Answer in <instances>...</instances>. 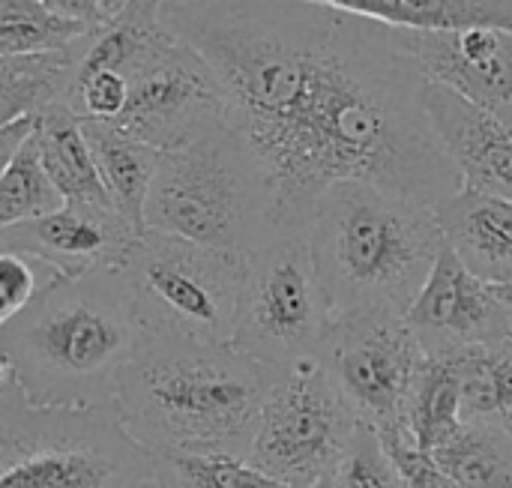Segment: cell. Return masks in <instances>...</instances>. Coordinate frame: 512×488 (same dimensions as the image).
Segmentation results:
<instances>
[{
  "label": "cell",
  "instance_id": "21",
  "mask_svg": "<svg viewBox=\"0 0 512 488\" xmlns=\"http://www.w3.org/2000/svg\"><path fill=\"white\" fill-rule=\"evenodd\" d=\"M390 27L435 30L465 24H498L512 30V0H315Z\"/></svg>",
  "mask_w": 512,
  "mask_h": 488
},
{
  "label": "cell",
  "instance_id": "18",
  "mask_svg": "<svg viewBox=\"0 0 512 488\" xmlns=\"http://www.w3.org/2000/svg\"><path fill=\"white\" fill-rule=\"evenodd\" d=\"M465 429V390L453 357H429L420 363L405 399L402 435L411 447L435 453Z\"/></svg>",
  "mask_w": 512,
  "mask_h": 488
},
{
  "label": "cell",
  "instance_id": "23",
  "mask_svg": "<svg viewBox=\"0 0 512 488\" xmlns=\"http://www.w3.org/2000/svg\"><path fill=\"white\" fill-rule=\"evenodd\" d=\"M465 488H512V429L465 423V429L432 453Z\"/></svg>",
  "mask_w": 512,
  "mask_h": 488
},
{
  "label": "cell",
  "instance_id": "17",
  "mask_svg": "<svg viewBox=\"0 0 512 488\" xmlns=\"http://www.w3.org/2000/svg\"><path fill=\"white\" fill-rule=\"evenodd\" d=\"M102 30V27H99ZM96 30V33H99ZM96 33L60 51L3 54L0 60V123L15 117H42L57 105H69L78 66Z\"/></svg>",
  "mask_w": 512,
  "mask_h": 488
},
{
  "label": "cell",
  "instance_id": "22",
  "mask_svg": "<svg viewBox=\"0 0 512 488\" xmlns=\"http://www.w3.org/2000/svg\"><path fill=\"white\" fill-rule=\"evenodd\" d=\"M453 360L465 390V423L512 429V339L468 348Z\"/></svg>",
  "mask_w": 512,
  "mask_h": 488
},
{
  "label": "cell",
  "instance_id": "6",
  "mask_svg": "<svg viewBox=\"0 0 512 488\" xmlns=\"http://www.w3.org/2000/svg\"><path fill=\"white\" fill-rule=\"evenodd\" d=\"M153 477V453L114 405H33L0 372V488H144Z\"/></svg>",
  "mask_w": 512,
  "mask_h": 488
},
{
  "label": "cell",
  "instance_id": "16",
  "mask_svg": "<svg viewBox=\"0 0 512 488\" xmlns=\"http://www.w3.org/2000/svg\"><path fill=\"white\" fill-rule=\"evenodd\" d=\"M447 246L483 282H512V201L459 189L435 207Z\"/></svg>",
  "mask_w": 512,
  "mask_h": 488
},
{
  "label": "cell",
  "instance_id": "30",
  "mask_svg": "<svg viewBox=\"0 0 512 488\" xmlns=\"http://www.w3.org/2000/svg\"><path fill=\"white\" fill-rule=\"evenodd\" d=\"M39 129V117H15L0 123V165H6Z\"/></svg>",
  "mask_w": 512,
  "mask_h": 488
},
{
  "label": "cell",
  "instance_id": "15",
  "mask_svg": "<svg viewBox=\"0 0 512 488\" xmlns=\"http://www.w3.org/2000/svg\"><path fill=\"white\" fill-rule=\"evenodd\" d=\"M426 108L459 171L462 189L512 201V123L438 84L426 87Z\"/></svg>",
  "mask_w": 512,
  "mask_h": 488
},
{
  "label": "cell",
  "instance_id": "36",
  "mask_svg": "<svg viewBox=\"0 0 512 488\" xmlns=\"http://www.w3.org/2000/svg\"><path fill=\"white\" fill-rule=\"evenodd\" d=\"M144 488H165V486H162V483H159V480L153 477V480H150V483H147V486H144Z\"/></svg>",
  "mask_w": 512,
  "mask_h": 488
},
{
  "label": "cell",
  "instance_id": "5",
  "mask_svg": "<svg viewBox=\"0 0 512 488\" xmlns=\"http://www.w3.org/2000/svg\"><path fill=\"white\" fill-rule=\"evenodd\" d=\"M144 231L252 255L282 231L276 186L243 132L219 117L192 141L162 150Z\"/></svg>",
  "mask_w": 512,
  "mask_h": 488
},
{
  "label": "cell",
  "instance_id": "4",
  "mask_svg": "<svg viewBox=\"0 0 512 488\" xmlns=\"http://www.w3.org/2000/svg\"><path fill=\"white\" fill-rule=\"evenodd\" d=\"M330 321L408 315L444 249L432 207L375 183H336L306 225Z\"/></svg>",
  "mask_w": 512,
  "mask_h": 488
},
{
  "label": "cell",
  "instance_id": "13",
  "mask_svg": "<svg viewBox=\"0 0 512 488\" xmlns=\"http://www.w3.org/2000/svg\"><path fill=\"white\" fill-rule=\"evenodd\" d=\"M405 321L429 357H453L512 339L510 315L495 288L477 279L447 243Z\"/></svg>",
  "mask_w": 512,
  "mask_h": 488
},
{
  "label": "cell",
  "instance_id": "2",
  "mask_svg": "<svg viewBox=\"0 0 512 488\" xmlns=\"http://www.w3.org/2000/svg\"><path fill=\"white\" fill-rule=\"evenodd\" d=\"M279 372L234 342L210 345L147 333L120 378L114 408L150 453L249 459L261 408Z\"/></svg>",
  "mask_w": 512,
  "mask_h": 488
},
{
  "label": "cell",
  "instance_id": "14",
  "mask_svg": "<svg viewBox=\"0 0 512 488\" xmlns=\"http://www.w3.org/2000/svg\"><path fill=\"white\" fill-rule=\"evenodd\" d=\"M138 234L114 207L63 204L48 216L0 228V249L33 255L60 276H81L99 267H120Z\"/></svg>",
  "mask_w": 512,
  "mask_h": 488
},
{
  "label": "cell",
  "instance_id": "19",
  "mask_svg": "<svg viewBox=\"0 0 512 488\" xmlns=\"http://www.w3.org/2000/svg\"><path fill=\"white\" fill-rule=\"evenodd\" d=\"M84 135L93 147L111 204L123 219L132 222L135 231L144 234V210L162 150L126 135L108 120H84Z\"/></svg>",
  "mask_w": 512,
  "mask_h": 488
},
{
  "label": "cell",
  "instance_id": "27",
  "mask_svg": "<svg viewBox=\"0 0 512 488\" xmlns=\"http://www.w3.org/2000/svg\"><path fill=\"white\" fill-rule=\"evenodd\" d=\"M336 488H408L378 429L360 423L351 435L336 471Z\"/></svg>",
  "mask_w": 512,
  "mask_h": 488
},
{
  "label": "cell",
  "instance_id": "25",
  "mask_svg": "<svg viewBox=\"0 0 512 488\" xmlns=\"http://www.w3.org/2000/svg\"><path fill=\"white\" fill-rule=\"evenodd\" d=\"M153 465L165 488H291L228 453H153Z\"/></svg>",
  "mask_w": 512,
  "mask_h": 488
},
{
  "label": "cell",
  "instance_id": "34",
  "mask_svg": "<svg viewBox=\"0 0 512 488\" xmlns=\"http://www.w3.org/2000/svg\"><path fill=\"white\" fill-rule=\"evenodd\" d=\"M492 288H495L498 300L504 303V309H507V315H510V324H512V282H504V285H492Z\"/></svg>",
  "mask_w": 512,
  "mask_h": 488
},
{
  "label": "cell",
  "instance_id": "3",
  "mask_svg": "<svg viewBox=\"0 0 512 488\" xmlns=\"http://www.w3.org/2000/svg\"><path fill=\"white\" fill-rule=\"evenodd\" d=\"M147 330L120 267L60 276L0 324L3 369L33 405H114Z\"/></svg>",
  "mask_w": 512,
  "mask_h": 488
},
{
  "label": "cell",
  "instance_id": "33",
  "mask_svg": "<svg viewBox=\"0 0 512 488\" xmlns=\"http://www.w3.org/2000/svg\"><path fill=\"white\" fill-rule=\"evenodd\" d=\"M126 3H129V0H102V18H105V24H108L111 18H117V15L126 9Z\"/></svg>",
  "mask_w": 512,
  "mask_h": 488
},
{
  "label": "cell",
  "instance_id": "24",
  "mask_svg": "<svg viewBox=\"0 0 512 488\" xmlns=\"http://www.w3.org/2000/svg\"><path fill=\"white\" fill-rule=\"evenodd\" d=\"M102 24L69 18L45 0H0V54L60 51L87 39Z\"/></svg>",
  "mask_w": 512,
  "mask_h": 488
},
{
  "label": "cell",
  "instance_id": "31",
  "mask_svg": "<svg viewBox=\"0 0 512 488\" xmlns=\"http://www.w3.org/2000/svg\"><path fill=\"white\" fill-rule=\"evenodd\" d=\"M48 6H54L57 12L87 21V24H105L102 18V0H45Z\"/></svg>",
  "mask_w": 512,
  "mask_h": 488
},
{
  "label": "cell",
  "instance_id": "29",
  "mask_svg": "<svg viewBox=\"0 0 512 488\" xmlns=\"http://www.w3.org/2000/svg\"><path fill=\"white\" fill-rule=\"evenodd\" d=\"M381 438H384L393 462L399 465L408 488H465L432 453L411 447L402 432H387Z\"/></svg>",
  "mask_w": 512,
  "mask_h": 488
},
{
  "label": "cell",
  "instance_id": "1",
  "mask_svg": "<svg viewBox=\"0 0 512 488\" xmlns=\"http://www.w3.org/2000/svg\"><path fill=\"white\" fill-rule=\"evenodd\" d=\"M159 18L213 66L282 228H306L348 180L432 210L462 189L396 27L315 0H168Z\"/></svg>",
  "mask_w": 512,
  "mask_h": 488
},
{
  "label": "cell",
  "instance_id": "35",
  "mask_svg": "<svg viewBox=\"0 0 512 488\" xmlns=\"http://www.w3.org/2000/svg\"><path fill=\"white\" fill-rule=\"evenodd\" d=\"M309 488H336V483H333V477H327V480H321V483H315V486Z\"/></svg>",
  "mask_w": 512,
  "mask_h": 488
},
{
  "label": "cell",
  "instance_id": "10",
  "mask_svg": "<svg viewBox=\"0 0 512 488\" xmlns=\"http://www.w3.org/2000/svg\"><path fill=\"white\" fill-rule=\"evenodd\" d=\"M117 69L129 78V99L111 123L156 150H174L228 117L213 66L162 21L144 30L135 54Z\"/></svg>",
  "mask_w": 512,
  "mask_h": 488
},
{
  "label": "cell",
  "instance_id": "12",
  "mask_svg": "<svg viewBox=\"0 0 512 488\" xmlns=\"http://www.w3.org/2000/svg\"><path fill=\"white\" fill-rule=\"evenodd\" d=\"M396 36L429 84L512 123V30L498 24L396 27Z\"/></svg>",
  "mask_w": 512,
  "mask_h": 488
},
{
  "label": "cell",
  "instance_id": "11",
  "mask_svg": "<svg viewBox=\"0 0 512 488\" xmlns=\"http://www.w3.org/2000/svg\"><path fill=\"white\" fill-rule=\"evenodd\" d=\"M318 354L360 423L381 435L402 432L405 399L426 360L405 315L336 318Z\"/></svg>",
  "mask_w": 512,
  "mask_h": 488
},
{
  "label": "cell",
  "instance_id": "28",
  "mask_svg": "<svg viewBox=\"0 0 512 488\" xmlns=\"http://www.w3.org/2000/svg\"><path fill=\"white\" fill-rule=\"evenodd\" d=\"M60 273L24 252H3L0 249V324L21 315Z\"/></svg>",
  "mask_w": 512,
  "mask_h": 488
},
{
  "label": "cell",
  "instance_id": "32",
  "mask_svg": "<svg viewBox=\"0 0 512 488\" xmlns=\"http://www.w3.org/2000/svg\"><path fill=\"white\" fill-rule=\"evenodd\" d=\"M165 3H168V0H129V3H126V9H123L117 18L156 24V21H162L159 15H162V6H165ZM111 21H114V18H111Z\"/></svg>",
  "mask_w": 512,
  "mask_h": 488
},
{
  "label": "cell",
  "instance_id": "20",
  "mask_svg": "<svg viewBox=\"0 0 512 488\" xmlns=\"http://www.w3.org/2000/svg\"><path fill=\"white\" fill-rule=\"evenodd\" d=\"M36 141L42 165L54 186L60 189V195L66 198V204L114 207L102 183L93 147L84 135V120L69 105H57L39 117Z\"/></svg>",
  "mask_w": 512,
  "mask_h": 488
},
{
  "label": "cell",
  "instance_id": "8",
  "mask_svg": "<svg viewBox=\"0 0 512 488\" xmlns=\"http://www.w3.org/2000/svg\"><path fill=\"white\" fill-rule=\"evenodd\" d=\"M246 258L249 276L234 345L276 369L318 354L330 309L306 228H282Z\"/></svg>",
  "mask_w": 512,
  "mask_h": 488
},
{
  "label": "cell",
  "instance_id": "9",
  "mask_svg": "<svg viewBox=\"0 0 512 488\" xmlns=\"http://www.w3.org/2000/svg\"><path fill=\"white\" fill-rule=\"evenodd\" d=\"M360 420L321 354L285 366L261 408L249 462L291 488L333 477Z\"/></svg>",
  "mask_w": 512,
  "mask_h": 488
},
{
  "label": "cell",
  "instance_id": "7",
  "mask_svg": "<svg viewBox=\"0 0 512 488\" xmlns=\"http://www.w3.org/2000/svg\"><path fill=\"white\" fill-rule=\"evenodd\" d=\"M120 273L147 333L234 342L249 276L246 255L144 231L120 261Z\"/></svg>",
  "mask_w": 512,
  "mask_h": 488
},
{
  "label": "cell",
  "instance_id": "26",
  "mask_svg": "<svg viewBox=\"0 0 512 488\" xmlns=\"http://www.w3.org/2000/svg\"><path fill=\"white\" fill-rule=\"evenodd\" d=\"M66 198L48 177L39 153L36 135L3 165L0 174V228L18 225L27 219L48 216L60 210Z\"/></svg>",
  "mask_w": 512,
  "mask_h": 488
}]
</instances>
